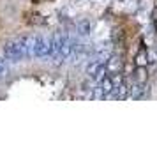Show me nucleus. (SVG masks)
Masks as SVG:
<instances>
[{
	"label": "nucleus",
	"instance_id": "1",
	"mask_svg": "<svg viewBox=\"0 0 157 152\" xmlns=\"http://www.w3.org/2000/svg\"><path fill=\"white\" fill-rule=\"evenodd\" d=\"M32 53V37H16L9 41L4 48V55L11 62H20L23 57Z\"/></svg>",
	"mask_w": 157,
	"mask_h": 152
},
{
	"label": "nucleus",
	"instance_id": "2",
	"mask_svg": "<svg viewBox=\"0 0 157 152\" xmlns=\"http://www.w3.org/2000/svg\"><path fill=\"white\" fill-rule=\"evenodd\" d=\"M32 55H34V57H39V58L51 57V55H53L51 37H46V36L32 37Z\"/></svg>",
	"mask_w": 157,
	"mask_h": 152
},
{
	"label": "nucleus",
	"instance_id": "3",
	"mask_svg": "<svg viewBox=\"0 0 157 152\" xmlns=\"http://www.w3.org/2000/svg\"><path fill=\"white\" fill-rule=\"evenodd\" d=\"M86 74L94 78V80H101L104 74H106V67H104V62H101L97 58H92L88 65H86Z\"/></svg>",
	"mask_w": 157,
	"mask_h": 152
},
{
	"label": "nucleus",
	"instance_id": "4",
	"mask_svg": "<svg viewBox=\"0 0 157 152\" xmlns=\"http://www.w3.org/2000/svg\"><path fill=\"white\" fill-rule=\"evenodd\" d=\"M104 67H106V72L109 74H115V72H120L122 71V57L120 55H109L104 62Z\"/></svg>",
	"mask_w": 157,
	"mask_h": 152
},
{
	"label": "nucleus",
	"instance_id": "5",
	"mask_svg": "<svg viewBox=\"0 0 157 152\" xmlns=\"http://www.w3.org/2000/svg\"><path fill=\"white\" fill-rule=\"evenodd\" d=\"M145 94H147V83H136V81H132V87H129V97L141 99Z\"/></svg>",
	"mask_w": 157,
	"mask_h": 152
},
{
	"label": "nucleus",
	"instance_id": "6",
	"mask_svg": "<svg viewBox=\"0 0 157 152\" xmlns=\"http://www.w3.org/2000/svg\"><path fill=\"white\" fill-rule=\"evenodd\" d=\"M147 80H148L147 65H136V71H134V81H136V83H147Z\"/></svg>",
	"mask_w": 157,
	"mask_h": 152
},
{
	"label": "nucleus",
	"instance_id": "7",
	"mask_svg": "<svg viewBox=\"0 0 157 152\" xmlns=\"http://www.w3.org/2000/svg\"><path fill=\"white\" fill-rule=\"evenodd\" d=\"M90 30H92V23L88 21V20H83V21L78 23V34L79 36H88Z\"/></svg>",
	"mask_w": 157,
	"mask_h": 152
},
{
	"label": "nucleus",
	"instance_id": "8",
	"mask_svg": "<svg viewBox=\"0 0 157 152\" xmlns=\"http://www.w3.org/2000/svg\"><path fill=\"white\" fill-rule=\"evenodd\" d=\"M148 58V55H147V51L145 50H141L140 53H138V57H136V65H147V60Z\"/></svg>",
	"mask_w": 157,
	"mask_h": 152
},
{
	"label": "nucleus",
	"instance_id": "9",
	"mask_svg": "<svg viewBox=\"0 0 157 152\" xmlns=\"http://www.w3.org/2000/svg\"><path fill=\"white\" fill-rule=\"evenodd\" d=\"M155 53H157V48H155Z\"/></svg>",
	"mask_w": 157,
	"mask_h": 152
}]
</instances>
